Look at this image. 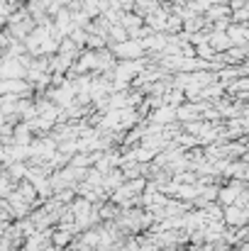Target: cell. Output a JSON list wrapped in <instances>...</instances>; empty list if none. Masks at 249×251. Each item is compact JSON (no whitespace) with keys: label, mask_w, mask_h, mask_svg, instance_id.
Instances as JSON below:
<instances>
[{"label":"cell","mask_w":249,"mask_h":251,"mask_svg":"<svg viewBox=\"0 0 249 251\" xmlns=\"http://www.w3.org/2000/svg\"><path fill=\"white\" fill-rule=\"evenodd\" d=\"M142 51H144V44H142V42H132V39H125V42H120V44L115 47V54H117V56H122L125 61L137 59Z\"/></svg>","instance_id":"6da1fadb"},{"label":"cell","mask_w":249,"mask_h":251,"mask_svg":"<svg viewBox=\"0 0 249 251\" xmlns=\"http://www.w3.org/2000/svg\"><path fill=\"white\" fill-rule=\"evenodd\" d=\"M154 117H157L159 122H166V120H173V112H171L168 107H162V110H159V112H157Z\"/></svg>","instance_id":"7a4b0ae2"}]
</instances>
